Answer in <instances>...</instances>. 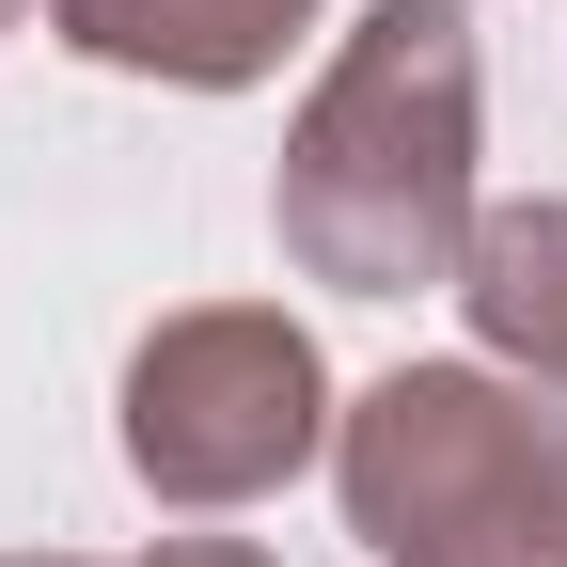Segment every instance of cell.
Instances as JSON below:
<instances>
[{
	"label": "cell",
	"instance_id": "3",
	"mask_svg": "<svg viewBox=\"0 0 567 567\" xmlns=\"http://www.w3.org/2000/svg\"><path fill=\"white\" fill-rule=\"evenodd\" d=\"M331 410L347 394H331L316 331L284 300H189V316H158L126 347L111 442L174 520H237V505H268V488H300L331 457Z\"/></svg>",
	"mask_w": 567,
	"mask_h": 567
},
{
	"label": "cell",
	"instance_id": "4",
	"mask_svg": "<svg viewBox=\"0 0 567 567\" xmlns=\"http://www.w3.org/2000/svg\"><path fill=\"white\" fill-rule=\"evenodd\" d=\"M32 17L111 63V80H174V95H252L284 80V48H316L331 0H32Z\"/></svg>",
	"mask_w": 567,
	"mask_h": 567
},
{
	"label": "cell",
	"instance_id": "5",
	"mask_svg": "<svg viewBox=\"0 0 567 567\" xmlns=\"http://www.w3.org/2000/svg\"><path fill=\"white\" fill-rule=\"evenodd\" d=\"M457 316H473V363H505V379L567 394V189L473 205V252H457Z\"/></svg>",
	"mask_w": 567,
	"mask_h": 567
},
{
	"label": "cell",
	"instance_id": "1",
	"mask_svg": "<svg viewBox=\"0 0 567 567\" xmlns=\"http://www.w3.org/2000/svg\"><path fill=\"white\" fill-rule=\"evenodd\" d=\"M473 158H488V63L457 0H363L331 32L300 126L268 174V237L331 300H425L473 252Z\"/></svg>",
	"mask_w": 567,
	"mask_h": 567
},
{
	"label": "cell",
	"instance_id": "6",
	"mask_svg": "<svg viewBox=\"0 0 567 567\" xmlns=\"http://www.w3.org/2000/svg\"><path fill=\"white\" fill-rule=\"evenodd\" d=\"M142 567H268V551H252V536H158Z\"/></svg>",
	"mask_w": 567,
	"mask_h": 567
},
{
	"label": "cell",
	"instance_id": "7",
	"mask_svg": "<svg viewBox=\"0 0 567 567\" xmlns=\"http://www.w3.org/2000/svg\"><path fill=\"white\" fill-rule=\"evenodd\" d=\"M0 567H95V551H0Z\"/></svg>",
	"mask_w": 567,
	"mask_h": 567
},
{
	"label": "cell",
	"instance_id": "8",
	"mask_svg": "<svg viewBox=\"0 0 567 567\" xmlns=\"http://www.w3.org/2000/svg\"><path fill=\"white\" fill-rule=\"evenodd\" d=\"M17 17H32V0H0V32H17Z\"/></svg>",
	"mask_w": 567,
	"mask_h": 567
},
{
	"label": "cell",
	"instance_id": "2",
	"mask_svg": "<svg viewBox=\"0 0 567 567\" xmlns=\"http://www.w3.org/2000/svg\"><path fill=\"white\" fill-rule=\"evenodd\" d=\"M331 488L379 567H567V410L505 363H394L331 410Z\"/></svg>",
	"mask_w": 567,
	"mask_h": 567
}]
</instances>
